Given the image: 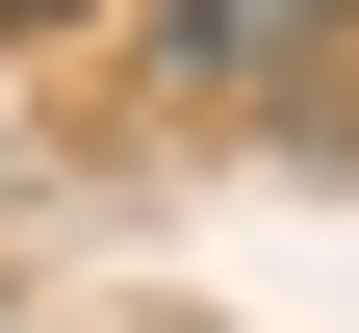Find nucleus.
Here are the masks:
<instances>
[{"mask_svg": "<svg viewBox=\"0 0 359 333\" xmlns=\"http://www.w3.org/2000/svg\"><path fill=\"white\" fill-rule=\"evenodd\" d=\"M334 52V0H154V77H205V103H231V77H308Z\"/></svg>", "mask_w": 359, "mask_h": 333, "instance_id": "1", "label": "nucleus"}]
</instances>
